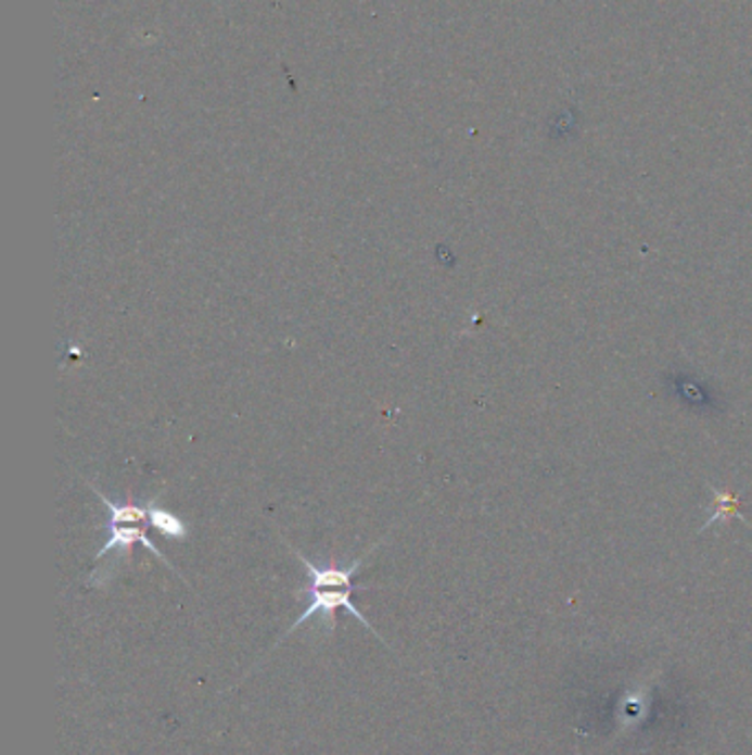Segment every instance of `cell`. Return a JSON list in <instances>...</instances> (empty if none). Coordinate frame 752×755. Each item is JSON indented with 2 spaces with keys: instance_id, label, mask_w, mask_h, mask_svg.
Masks as SVG:
<instances>
[{
  "instance_id": "6da1fadb",
  "label": "cell",
  "mask_w": 752,
  "mask_h": 755,
  "mask_svg": "<svg viewBox=\"0 0 752 755\" xmlns=\"http://www.w3.org/2000/svg\"><path fill=\"white\" fill-rule=\"evenodd\" d=\"M307 594H309V605H307V609L298 616V619L294 621V626L288 630L285 637L294 634L301 626H305L309 619H314L316 614L322 619L324 630H327V632H333V630H335V609H337V607H345V609L354 616V619H358L367 630H371V634H375V637L382 641V637L375 632V628L365 619L362 612L356 607V603H354V599H352L354 588H311V586H309Z\"/></svg>"
},
{
  "instance_id": "7a4b0ae2",
  "label": "cell",
  "mask_w": 752,
  "mask_h": 755,
  "mask_svg": "<svg viewBox=\"0 0 752 755\" xmlns=\"http://www.w3.org/2000/svg\"><path fill=\"white\" fill-rule=\"evenodd\" d=\"M382 541H384V539H382ZM382 541H380V543H382ZM380 543L373 545V551H371V553L378 551V545H380ZM292 553H294L296 559L305 566V570H307V575H309V586H311V588H354V590H365V588L354 586V577L360 572L362 564L367 562V557H369L371 553L365 555V557H360V559H356L354 564H349V566H345V568H340V566H335V564L316 566V564H311L305 555H301L298 551H294V548H292Z\"/></svg>"
},
{
  "instance_id": "3957f363",
  "label": "cell",
  "mask_w": 752,
  "mask_h": 755,
  "mask_svg": "<svg viewBox=\"0 0 752 755\" xmlns=\"http://www.w3.org/2000/svg\"><path fill=\"white\" fill-rule=\"evenodd\" d=\"M109 532H111V537H109L106 543L100 548V553L95 555V559L106 557V553H111V551H119L122 555L126 553V555L130 557V548H132L135 543H142L144 548H149V551L153 553L155 559H160L164 566H168L173 572H177V568L166 559V555H164V553L160 551V548L151 541V537L146 534L144 528H137V526H111V524H109ZM177 575H179V572H177Z\"/></svg>"
},
{
  "instance_id": "277c9868",
  "label": "cell",
  "mask_w": 752,
  "mask_h": 755,
  "mask_svg": "<svg viewBox=\"0 0 752 755\" xmlns=\"http://www.w3.org/2000/svg\"><path fill=\"white\" fill-rule=\"evenodd\" d=\"M89 489L95 491V495L102 500V506L109 511V524L111 526H126V524H135V521H149V506L135 504V502H124L117 504L111 498H106L95 485L89 482Z\"/></svg>"
},
{
  "instance_id": "5b68a950",
  "label": "cell",
  "mask_w": 752,
  "mask_h": 755,
  "mask_svg": "<svg viewBox=\"0 0 752 755\" xmlns=\"http://www.w3.org/2000/svg\"><path fill=\"white\" fill-rule=\"evenodd\" d=\"M149 524L160 530L166 539H177V541H186L188 539V526L183 519H179L177 515H173L170 511L162 508L155 504V500H151L149 504Z\"/></svg>"
}]
</instances>
